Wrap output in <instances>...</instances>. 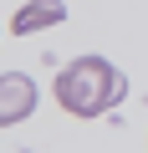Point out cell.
Returning a JSON list of instances; mask_svg holds the SVG:
<instances>
[{
    "label": "cell",
    "mask_w": 148,
    "mask_h": 153,
    "mask_svg": "<svg viewBox=\"0 0 148 153\" xmlns=\"http://www.w3.org/2000/svg\"><path fill=\"white\" fill-rule=\"evenodd\" d=\"M123 92H128V76L107 56H77V61H66L61 76H56V102L71 117H97L112 102H123Z\"/></svg>",
    "instance_id": "1"
},
{
    "label": "cell",
    "mask_w": 148,
    "mask_h": 153,
    "mask_svg": "<svg viewBox=\"0 0 148 153\" xmlns=\"http://www.w3.org/2000/svg\"><path fill=\"white\" fill-rule=\"evenodd\" d=\"M36 112V82L26 71H5L0 76V128H16Z\"/></svg>",
    "instance_id": "2"
},
{
    "label": "cell",
    "mask_w": 148,
    "mask_h": 153,
    "mask_svg": "<svg viewBox=\"0 0 148 153\" xmlns=\"http://www.w3.org/2000/svg\"><path fill=\"white\" fill-rule=\"evenodd\" d=\"M66 21V5L61 0H26V5L10 16V31L16 36H36V31H51Z\"/></svg>",
    "instance_id": "3"
}]
</instances>
